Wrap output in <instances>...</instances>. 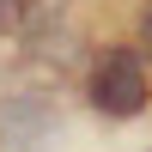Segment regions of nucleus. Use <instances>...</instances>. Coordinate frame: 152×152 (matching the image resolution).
<instances>
[{
	"mask_svg": "<svg viewBox=\"0 0 152 152\" xmlns=\"http://www.w3.org/2000/svg\"><path fill=\"white\" fill-rule=\"evenodd\" d=\"M91 104L104 116H140L146 110V67L134 49H110L91 67Z\"/></svg>",
	"mask_w": 152,
	"mask_h": 152,
	"instance_id": "obj_1",
	"label": "nucleus"
},
{
	"mask_svg": "<svg viewBox=\"0 0 152 152\" xmlns=\"http://www.w3.org/2000/svg\"><path fill=\"white\" fill-rule=\"evenodd\" d=\"M73 0H0V37H18V43H43L49 31H61Z\"/></svg>",
	"mask_w": 152,
	"mask_h": 152,
	"instance_id": "obj_2",
	"label": "nucleus"
},
{
	"mask_svg": "<svg viewBox=\"0 0 152 152\" xmlns=\"http://www.w3.org/2000/svg\"><path fill=\"white\" fill-rule=\"evenodd\" d=\"M140 37H146V49H152V0H146V12H140Z\"/></svg>",
	"mask_w": 152,
	"mask_h": 152,
	"instance_id": "obj_3",
	"label": "nucleus"
}]
</instances>
